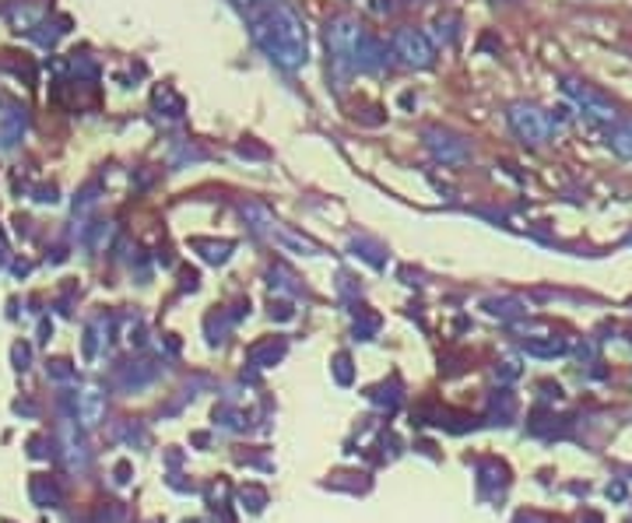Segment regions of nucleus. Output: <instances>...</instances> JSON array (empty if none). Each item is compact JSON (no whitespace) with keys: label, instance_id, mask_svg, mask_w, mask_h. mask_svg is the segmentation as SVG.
<instances>
[{"label":"nucleus","instance_id":"nucleus-1","mask_svg":"<svg viewBox=\"0 0 632 523\" xmlns=\"http://www.w3.org/2000/svg\"><path fill=\"white\" fill-rule=\"evenodd\" d=\"M250 19V39L257 42V50L275 63L281 71H299L309 63V32L303 14H299L292 4H278L260 8L246 14Z\"/></svg>","mask_w":632,"mask_h":523},{"label":"nucleus","instance_id":"nucleus-2","mask_svg":"<svg viewBox=\"0 0 632 523\" xmlns=\"http://www.w3.org/2000/svg\"><path fill=\"white\" fill-rule=\"evenodd\" d=\"M369 39H373V32L348 11L330 14L324 25V42H327L330 63H335L341 74H362V53H366Z\"/></svg>","mask_w":632,"mask_h":523},{"label":"nucleus","instance_id":"nucleus-3","mask_svg":"<svg viewBox=\"0 0 632 523\" xmlns=\"http://www.w3.org/2000/svg\"><path fill=\"white\" fill-rule=\"evenodd\" d=\"M506 123H510L513 137L524 141L527 148H542L545 141H551V134L559 131V117L534 102H513L506 109Z\"/></svg>","mask_w":632,"mask_h":523},{"label":"nucleus","instance_id":"nucleus-4","mask_svg":"<svg viewBox=\"0 0 632 523\" xmlns=\"http://www.w3.org/2000/svg\"><path fill=\"white\" fill-rule=\"evenodd\" d=\"M562 95L580 109V117H587L591 123L608 126V123H615L622 117L619 106H615L605 92L594 88L591 82H580V77H562Z\"/></svg>","mask_w":632,"mask_h":523},{"label":"nucleus","instance_id":"nucleus-5","mask_svg":"<svg viewBox=\"0 0 632 523\" xmlns=\"http://www.w3.org/2000/svg\"><path fill=\"white\" fill-rule=\"evenodd\" d=\"M390 53L401 68L411 71H429L436 63V42L429 39V32H422L415 25H401L390 36Z\"/></svg>","mask_w":632,"mask_h":523},{"label":"nucleus","instance_id":"nucleus-6","mask_svg":"<svg viewBox=\"0 0 632 523\" xmlns=\"http://www.w3.org/2000/svg\"><path fill=\"white\" fill-rule=\"evenodd\" d=\"M422 145L439 166H467L471 162L467 141L461 134H453V131H442V126H429V131L422 134Z\"/></svg>","mask_w":632,"mask_h":523},{"label":"nucleus","instance_id":"nucleus-7","mask_svg":"<svg viewBox=\"0 0 632 523\" xmlns=\"http://www.w3.org/2000/svg\"><path fill=\"white\" fill-rule=\"evenodd\" d=\"M605 145L611 155L625 158V162H632V117H619L615 123L605 126Z\"/></svg>","mask_w":632,"mask_h":523},{"label":"nucleus","instance_id":"nucleus-8","mask_svg":"<svg viewBox=\"0 0 632 523\" xmlns=\"http://www.w3.org/2000/svg\"><path fill=\"white\" fill-rule=\"evenodd\" d=\"M25 123H28L25 106H8L4 113H0V145L11 148L14 141H22V134H25Z\"/></svg>","mask_w":632,"mask_h":523},{"label":"nucleus","instance_id":"nucleus-9","mask_svg":"<svg viewBox=\"0 0 632 523\" xmlns=\"http://www.w3.org/2000/svg\"><path fill=\"white\" fill-rule=\"evenodd\" d=\"M102 411H106V393L99 387H85L82 393H77V418H82L85 425L99 422Z\"/></svg>","mask_w":632,"mask_h":523},{"label":"nucleus","instance_id":"nucleus-10","mask_svg":"<svg viewBox=\"0 0 632 523\" xmlns=\"http://www.w3.org/2000/svg\"><path fill=\"white\" fill-rule=\"evenodd\" d=\"M155 109H162V117H169V120H180L183 117V95H177L169 85H162L155 92Z\"/></svg>","mask_w":632,"mask_h":523},{"label":"nucleus","instance_id":"nucleus-11","mask_svg":"<svg viewBox=\"0 0 632 523\" xmlns=\"http://www.w3.org/2000/svg\"><path fill=\"white\" fill-rule=\"evenodd\" d=\"M453 36H457V19L453 14H436V22H433V42H439V46H450L453 42Z\"/></svg>","mask_w":632,"mask_h":523},{"label":"nucleus","instance_id":"nucleus-12","mask_svg":"<svg viewBox=\"0 0 632 523\" xmlns=\"http://www.w3.org/2000/svg\"><path fill=\"white\" fill-rule=\"evenodd\" d=\"M362 8L376 14V19H387V14H393V8H398V0H362Z\"/></svg>","mask_w":632,"mask_h":523},{"label":"nucleus","instance_id":"nucleus-13","mask_svg":"<svg viewBox=\"0 0 632 523\" xmlns=\"http://www.w3.org/2000/svg\"><path fill=\"white\" fill-rule=\"evenodd\" d=\"M232 4L240 8V11H246V14H253V11H260V8L278 4V0H232Z\"/></svg>","mask_w":632,"mask_h":523},{"label":"nucleus","instance_id":"nucleus-14","mask_svg":"<svg viewBox=\"0 0 632 523\" xmlns=\"http://www.w3.org/2000/svg\"><path fill=\"white\" fill-rule=\"evenodd\" d=\"M240 155H243V158H246V155H250V158H264L267 151H264V148H253V145H240Z\"/></svg>","mask_w":632,"mask_h":523},{"label":"nucleus","instance_id":"nucleus-15","mask_svg":"<svg viewBox=\"0 0 632 523\" xmlns=\"http://www.w3.org/2000/svg\"><path fill=\"white\" fill-rule=\"evenodd\" d=\"M401 4H422V0H401Z\"/></svg>","mask_w":632,"mask_h":523}]
</instances>
